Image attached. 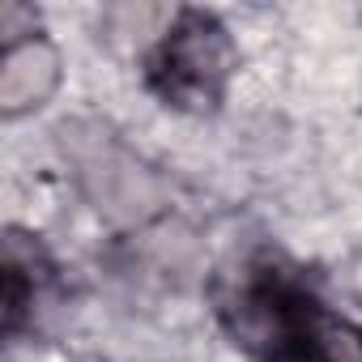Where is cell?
<instances>
[{"label":"cell","mask_w":362,"mask_h":362,"mask_svg":"<svg viewBox=\"0 0 362 362\" xmlns=\"http://www.w3.org/2000/svg\"><path fill=\"white\" fill-rule=\"evenodd\" d=\"M222 324L264 362H362V328L332 315L303 281L269 260L218 294Z\"/></svg>","instance_id":"cell-1"},{"label":"cell","mask_w":362,"mask_h":362,"mask_svg":"<svg viewBox=\"0 0 362 362\" xmlns=\"http://www.w3.org/2000/svg\"><path fill=\"white\" fill-rule=\"evenodd\" d=\"M239 69L230 30L205 9H179L145 56V86L175 111H214Z\"/></svg>","instance_id":"cell-2"},{"label":"cell","mask_w":362,"mask_h":362,"mask_svg":"<svg viewBox=\"0 0 362 362\" xmlns=\"http://www.w3.org/2000/svg\"><path fill=\"white\" fill-rule=\"evenodd\" d=\"M81 179L98 209H107L111 218H145V209L158 205V179L141 170V162L107 132L90 145V153H81Z\"/></svg>","instance_id":"cell-3"},{"label":"cell","mask_w":362,"mask_h":362,"mask_svg":"<svg viewBox=\"0 0 362 362\" xmlns=\"http://www.w3.org/2000/svg\"><path fill=\"white\" fill-rule=\"evenodd\" d=\"M56 90H60V52L47 35L5 43V56H0V115L22 119L47 107Z\"/></svg>","instance_id":"cell-4"},{"label":"cell","mask_w":362,"mask_h":362,"mask_svg":"<svg viewBox=\"0 0 362 362\" xmlns=\"http://www.w3.org/2000/svg\"><path fill=\"white\" fill-rule=\"evenodd\" d=\"M52 260L43 252V243L26 230H9L5 235V332L18 337L26 315L35 311L39 294L52 281Z\"/></svg>","instance_id":"cell-5"}]
</instances>
